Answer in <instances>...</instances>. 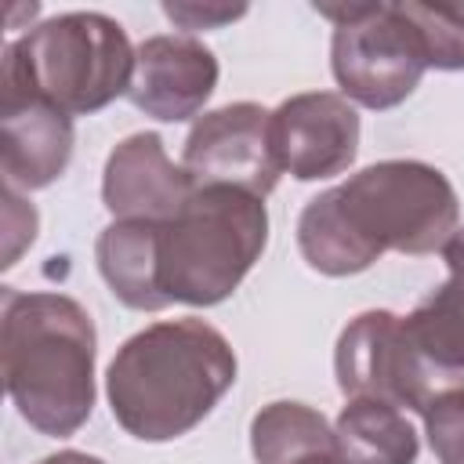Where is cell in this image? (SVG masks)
<instances>
[{
    "label": "cell",
    "instance_id": "44dd1931",
    "mask_svg": "<svg viewBox=\"0 0 464 464\" xmlns=\"http://www.w3.org/2000/svg\"><path fill=\"white\" fill-rule=\"evenodd\" d=\"M442 257L450 265V276H464V228H457L450 236V243L442 246Z\"/></svg>",
    "mask_w": 464,
    "mask_h": 464
},
{
    "label": "cell",
    "instance_id": "8992f818",
    "mask_svg": "<svg viewBox=\"0 0 464 464\" xmlns=\"http://www.w3.org/2000/svg\"><path fill=\"white\" fill-rule=\"evenodd\" d=\"M334 22L330 65L344 98L366 109H392L406 102L428 54L402 4H315Z\"/></svg>",
    "mask_w": 464,
    "mask_h": 464
},
{
    "label": "cell",
    "instance_id": "9a60e30c",
    "mask_svg": "<svg viewBox=\"0 0 464 464\" xmlns=\"http://www.w3.org/2000/svg\"><path fill=\"white\" fill-rule=\"evenodd\" d=\"M250 450L257 464H301L337 453L334 428L304 402H268L250 420Z\"/></svg>",
    "mask_w": 464,
    "mask_h": 464
},
{
    "label": "cell",
    "instance_id": "4fadbf2b",
    "mask_svg": "<svg viewBox=\"0 0 464 464\" xmlns=\"http://www.w3.org/2000/svg\"><path fill=\"white\" fill-rule=\"evenodd\" d=\"M160 225L112 221L94 243V261L109 290L134 312H160L170 297L160 286Z\"/></svg>",
    "mask_w": 464,
    "mask_h": 464
},
{
    "label": "cell",
    "instance_id": "7c38bea8",
    "mask_svg": "<svg viewBox=\"0 0 464 464\" xmlns=\"http://www.w3.org/2000/svg\"><path fill=\"white\" fill-rule=\"evenodd\" d=\"M72 160V116L40 94L0 87V170L11 188H47Z\"/></svg>",
    "mask_w": 464,
    "mask_h": 464
},
{
    "label": "cell",
    "instance_id": "3957f363",
    "mask_svg": "<svg viewBox=\"0 0 464 464\" xmlns=\"http://www.w3.org/2000/svg\"><path fill=\"white\" fill-rule=\"evenodd\" d=\"M94 323L65 294L4 290L0 366L18 413L44 435H72L94 410Z\"/></svg>",
    "mask_w": 464,
    "mask_h": 464
},
{
    "label": "cell",
    "instance_id": "7402d4cb",
    "mask_svg": "<svg viewBox=\"0 0 464 464\" xmlns=\"http://www.w3.org/2000/svg\"><path fill=\"white\" fill-rule=\"evenodd\" d=\"M40 464H105V460H98V457H91V453H80V450H62V453L44 457Z\"/></svg>",
    "mask_w": 464,
    "mask_h": 464
},
{
    "label": "cell",
    "instance_id": "5b68a950",
    "mask_svg": "<svg viewBox=\"0 0 464 464\" xmlns=\"http://www.w3.org/2000/svg\"><path fill=\"white\" fill-rule=\"evenodd\" d=\"M268 243V210L228 185H196L185 207L160 225V286L181 304H218L254 268Z\"/></svg>",
    "mask_w": 464,
    "mask_h": 464
},
{
    "label": "cell",
    "instance_id": "ac0fdd59",
    "mask_svg": "<svg viewBox=\"0 0 464 464\" xmlns=\"http://www.w3.org/2000/svg\"><path fill=\"white\" fill-rule=\"evenodd\" d=\"M420 417L439 464H464V384L439 392Z\"/></svg>",
    "mask_w": 464,
    "mask_h": 464
},
{
    "label": "cell",
    "instance_id": "30bf717a",
    "mask_svg": "<svg viewBox=\"0 0 464 464\" xmlns=\"http://www.w3.org/2000/svg\"><path fill=\"white\" fill-rule=\"evenodd\" d=\"M192 192L196 181L188 178L185 167H178L167 156L160 134L152 130L123 138L105 160L102 199L116 221L163 225L185 207Z\"/></svg>",
    "mask_w": 464,
    "mask_h": 464
},
{
    "label": "cell",
    "instance_id": "5bb4252c",
    "mask_svg": "<svg viewBox=\"0 0 464 464\" xmlns=\"http://www.w3.org/2000/svg\"><path fill=\"white\" fill-rule=\"evenodd\" d=\"M334 442L344 464H413L420 450L402 410L381 399H348L334 424Z\"/></svg>",
    "mask_w": 464,
    "mask_h": 464
},
{
    "label": "cell",
    "instance_id": "2e32d148",
    "mask_svg": "<svg viewBox=\"0 0 464 464\" xmlns=\"http://www.w3.org/2000/svg\"><path fill=\"white\" fill-rule=\"evenodd\" d=\"M417 352L442 373L464 377V276H450L402 319Z\"/></svg>",
    "mask_w": 464,
    "mask_h": 464
},
{
    "label": "cell",
    "instance_id": "8fae6325",
    "mask_svg": "<svg viewBox=\"0 0 464 464\" xmlns=\"http://www.w3.org/2000/svg\"><path fill=\"white\" fill-rule=\"evenodd\" d=\"M218 87V58L196 36H149L138 44L127 98L152 120L196 116Z\"/></svg>",
    "mask_w": 464,
    "mask_h": 464
},
{
    "label": "cell",
    "instance_id": "ba28073f",
    "mask_svg": "<svg viewBox=\"0 0 464 464\" xmlns=\"http://www.w3.org/2000/svg\"><path fill=\"white\" fill-rule=\"evenodd\" d=\"M181 167L196 185H228L265 199L283 174L272 149V112L257 102H236L199 116L185 138Z\"/></svg>",
    "mask_w": 464,
    "mask_h": 464
},
{
    "label": "cell",
    "instance_id": "ffe728a7",
    "mask_svg": "<svg viewBox=\"0 0 464 464\" xmlns=\"http://www.w3.org/2000/svg\"><path fill=\"white\" fill-rule=\"evenodd\" d=\"M163 14L174 25L188 29V33H199V29H221L236 18H243L246 7L243 4H236V7L232 4H163Z\"/></svg>",
    "mask_w": 464,
    "mask_h": 464
},
{
    "label": "cell",
    "instance_id": "9c48e42d",
    "mask_svg": "<svg viewBox=\"0 0 464 464\" xmlns=\"http://www.w3.org/2000/svg\"><path fill=\"white\" fill-rule=\"evenodd\" d=\"M272 149L279 167L297 181L334 178L359 152V116L341 94H294L272 112Z\"/></svg>",
    "mask_w": 464,
    "mask_h": 464
},
{
    "label": "cell",
    "instance_id": "52a82bcc",
    "mask_svg": "<svg viewBox=\"0 0 464 464\" xmlns=\"http://www.w3.org/2000/svg\"><path fill=\"white\" fill-rule=\"evenodd\" d=\"M334 373L348 399H381L417 413H424L439 392L464 384V377L431 366L410 341L402 319L384 308L362 312L341 330Z\"/></svg>",
    "mask_w": 464,
    "mask_h": 464
},
{
    "label": "cell",
    "instance_id": "7a4b0ae2",
    "mask_svg": "<svg viewBox=\"0 0 464 464\" xmlns=\"http://www.w3.org/2000/svg\"><path fill=\"white\" fill-rule=\"evenodd\" d=\"M232 344L203 319L152 323L109 362L105 392L116 424L141 442L192 431L236 384Z\"/></svg>",
    "mask_w": 464,
    "mask_h": 464
},
{
    "label": "cell",
    "instance_id": "e0dca14e",
    "mask_svg": "<svg viewBox=\"0 0 464 464\" xmlns=\"http://www.w3.org/2000/svg\"><path fill=\"white\" fill-rule=\"evenodd\" d=\"M420 47L428 54V69H464V4H417L402 0Z\"/></svg>",
    "mask_w": 464,
    "mask_h": 464
},
{
    "label": "cell",
    "instance_id": "277c9868",
    "mask_svg": "<svg viewBox=\"0 0 464 464\" xmlns=\"http://www.w3.org/2000/svg\"><path fill=\"white\" fill-rule=\"evenodd\" d=\"M134 62L138 51L116 18L69 11L4 47L0 87L40 94L69 116H87L130 91Z\"/></svg>",
    "mask_w": 464,
    "mask_h": 464
},
{
    "label": "cell",
    "instance_id": "6da1fadb",
    "mask_svg": "<svg viewBox=\"0 0 464 464\" xmlns=\"http://www.w3.org/2000/svg\"><path fill=\"white\" fill-rule=\"evenodd\" d=\"M457 192L439 167L384 160L308 199L297 218V246L308 268L355 276L388 250H442L457 232Z\"/></svg>",
    "mask_w": 464,
    "mask_h": 464
},
{
    "label": "cell",
    "instance_id": "603a6c76",
    "mask_svg": "<svg viewBox=\"0 0 464 464\" xmlns=\"http://www.w3.org/2000/svg\"><path fill=\"white\" fill-rule=\"evenodd\" d=\"M301 464H344L337 453H330V457H312V460H301Z\"/></svg>",
    "mask_w": 464,
    "mask_h": 464
},
{
    "label": "cell",
    "instance_id": "d6986e66",
    "mask_svg": "<svg viewBox=\"0 0 464 464\" xmlns=\"http://www.w3.org/2000/svg\"><path fill=\"white\" fill-rule=\"evenodd\" d=\"M0 199H4V261L0 265L11 268L18 261V254L36 239L40 218H36V207L29 199H22L11 185H4Z\"/></svg>",
    "mask_w": 464,
    "mask_h": 464
}]
</instances>
